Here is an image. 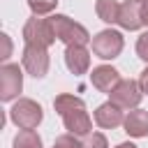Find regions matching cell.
<instances>
[{"label": "cell", "instance_id": "obj_10", "mask_svg": "<svg viewBox=\"0 0 148 148\" xmlns=\"http://www.w3.org/2000/svg\"><path fill=\"white\" fill-rule=\"evenodd\" d=\"M141 5L139 0H125L120 2V14H118V25L123 30H139L143 25L141 18Z\"/></svg>", "mask_w": 148, "mask_h": 148}, {"label": "cell", "instance_id": "obj_6", "mask_svg": "<svg viewBox=\"0 0 148 148\" xmlns=\"http://www.w3.org/2000/svg\"><path fill=\"white\" fill-rule=\"evenodd\" d=\"M21 62H23V69L35 76V79H42L46 76L49 72V51L46 46H35V44H25L23 49V56H21Z\"/></svg>", "mask_w": 148, "mask_h": 148}, {"label": "cell", "instance_id": "obj_15", "mask_svg": "<svg viewBox=\"0 0 148 148\" xmlns=\"http://www.w3.org/2000/svg\"><path fill=\"white\" fill-rule=\"evenodd\" d=\"M14 148H42V139L35 130H21L14 136Z\"/></svg>", "mask_w": 148, "mask_h": 148}, {"label": "cell", "instance_id": "obj_3", "mask_svg": "<svg viewBox=\"0 0 148 148\" xmlns=\"http://www.w3.org/2000/svg\"><path fill=\"white\" fill-rule=\"evenodd\" d=\"M9 118L16 127L21 130H35L42 118H44V111L42 106L35 102V99H28V97H21L18 102H14V106L9 109Z\"/></svg>", "mask_w": 148, "mask_h": 148}, {"label": "cell", "instance_id": "obj_12", "mask_svg": "<svg viewBox=\"0 0 148 148\" xmlns=\"http://www.w3.org/2000/svg\"><path fill=\"white\" fill-rule=\"evenodd\" d=\"M90 81H92V86H95L99 92H111V90L120 83V74H118V69H113L111 65H99V67L92 69Z\"/></svg>", "mask_w": 148, "mask_h": 148}, {"label": "cell", "instance_id": "obj_11", "mask_svg": "<svg viewBox=\"0 0 148 148\" xmlns=\"http://www.w3.org/2000/svg\"><path fill=\"white\" fill-rule=\"evenodd\" d=\"M95 123L104 130H113L118 125L125 123V116H123V109L113 102H104L95 109Z\"/></svg>", "mask_w": 148, "mask_h": 148}, {"label": "cell", "instance_id": "obj_20", "mask_svg": "<svg viewBox=\"0 0 148 148\" xmlns=\"http://www.w3.org/2000/svg\"><path fill=\"white\" fill-rule=\"evenodd\" d=\"M0 39H2V56H0V58H2V60H7V58H9V53H12V42H9V35H5V32H2V35H0Z\"/></svg>", "mask_w": 148, "mask_h": 148}, {"label": "cell", "instance_id": "obj_22", "mask_svg": "<svg viewBox=\"0 0 148 148\" xmlns=\"http://www.w3.org/2000/svg\"><path fill=\"white\" fill-rule=\"evenodd\" d=\"M141 18H143V25H148V2L141 5Z\"/></svg>", "mask_w": 148, "mask_h": 148}, {"label": "cell", "instance_id": "obj_18", "mask_svg": "<svg viewBox=\"0 0 148 148\" xmlns=\"http://www.w3.org/2000/svg\"><path fill=\"white\" fill-rule=\"evenodd\" d=\"M83 148H109V141H106L104 134L90 132V134L86 136V141H83Z\"/></svg>", "mask_w": 148, "mask_h": 148}, {"label": "cell", "instance_id": "obj_19", "mask_svg": "<svg viewBox=\"0 0 148 148\" xmlns=\"http://www.w3.org/2000/svg\"><path fill=\"white\" fill-rule=\"evenodd\" d=\"M136 56L148 62V32H143V35L136 39Z\"/></svg>", "mask_w": 148, "mask_h": 148}, {"label": "cell", "instance_id": "obj_14", "mask_svg": "<svg viewBox=\"0 0 148 148\" xmlns=\"http://www.w3.org/2000/svg\"><path fill=\"white\" fill-rule=\"evenodd\" d=\"M95 12L104 23H118V14H120V2L118 0H97L95 2Z\"/></svg>", "mask_w": 148, "mask_h": 148}, {"label": "cell", "instance_id": "obj_9", "mask_svg": "<svg viewBox=\"0 0 148 148\" xmlns=\"http://www.w3.org/2000/svg\"><path fill=\"white\" fill-rule=\"evenodd\" d=\"M65 65L72 74H86L90 67V51L83 44H72L65 49Z\"/></svg>", "mask_w": 148, "mask_h": 148}, {"label": "cell", "instance_id": "obj_7", "mask_svg": "<svg viewBox=\"0 0 148 148\" xmlns=\"http://www.w3.org/2000/svg\"><path fill=\"white\" fill-rule=\"evenodd\" d=\"M109 97L120 109H136L139 102H141V97H143V90H141L139 81H134V79H120V83L109 92Z\"/></svg>", "mask_w": 148, "mask_h": 148}, {"label": "cell", "instance_id": "obj_23", "mask_svg": "<svg viewBox=\"0 0 148 148\" xmlns=\"http://www.w3.org/2000/svg\"><path fill=\"white\" fill-rule=\"evenodd\" d=\"M116 148H136V146H134V143H130V141H125V143H118Z\"/></svg>", "mask_w": 148, "mask_h": 148}, {"label": "cell", "instance_id": "obj_24", "mask_svg": "<svg viewBox=\"0 0 148 148\" xmlns=\"http://www.w3.org/2000/svg\"><path fill=\"white\" fill-rule=\"evenodd\" d=\"M139 2H148V0H139Z\"/></svg>", "mask_w": 148, "mask_h": 148}, {"label": "cell", "instance_id": "obj_21", "mask_svg": "<svg viewBox=\"0 0 148 148\" xmlns=\"http://www.w3.org/2000/svg\"><path fill=\"white\" fill-rule=\"evenodd\" d=\"M139 86H141V90H143V95H148V67L141 72V76H139Z\"/></svg>", "mask_w": 148, "mask_h": 148}, {"label": "cell", "instance_id": "obj_13", "mask_svg": "<svg viewBox=\"0 0 148 148\" xmlns=\"http://www.w3.org/2000/svg\"><path fill=\"white\" fill-rule=\"evenodd\" d=\"M125 132L130 136H148V111L143 109H130V113L125 116V123H123Z\"/></svg>", "mask_w": 148, "mask_h": 148}, {"label": "cell", "instance_id": "obj_16", "mask_svg": "<svg viewBox=\"0 0 148 148\" xmlns=\"http://www.w3.org/2000/svg\"><path fill=\"white\" fill-rule=\"evenodd\" d=\"M28 7L35 16H44L58 7V0H28Z\"/></svg>", "mask_w": 148, "mask_h": 148}, {"label": "cell", "instance_id": "obj_17", "mask_svg": "<svg viewBox=\"0 0 148 148\" xmlns=\"http://www.w3.org/2000/svg\"><path fill=\"white\" fill-rule=\"evenodd\" d=\"M53 148H83V143L79 141V136H76V134L67 132V134H60V136H56V141H53Z\"/></svg>", "mask_w": 148, "mask_h": 148}, {"label": "cell", "instance_id": "obj_1", "mask_svg": "<svg viewBox=\"0 0 148 148\" xmlns=\"http://www.w3.org/2000/svg\"><path fill=\"white\" fill-rule=\"evenodd\" d=\"M53 109L58 111V116L65 123V130L76 134V136H88L92 130V120L86 111V102L76 95L62 92L53 99Z\"/></svg>", "mask_w": 148, "mask_h": 148}, {"label": "cell", "instance_id": "obj_5", "mask_svg": "<svg viewBox=\"0 0 148 148\" xmlns=\"http://www.w3.org/2000/svg\"><path fill=\"white\" fill-rule=\"evenodd\" d=\"M125 46V39L118 30H102L92 37V53L102 60H113L120 56Z\"/></svg>", "mask_w": 148, "mask_h": 148}, {"label": "cell", "instance_id": "obj_2", "mask_svg": "<svg viewBox=\"0 0 148 148\" xmlns=\"http://www.w3.org/2000/svg\"><path fill=\"white\" fill-rule=\"evenodd\" d=\"M51 23H53L56 37H58L65 46H72V44H83V46H86V44L90 42L88 30H86L81 23H76L74 18L65 16V14H56V16H51Z\"/></svg>", "mask_w": 148, "mask_h": 148}, {"label": "cell", "instance_id": "obj_4", "mask_svg": "<svg viewBox=\"0 0 148 148\" xmlns=\"http://www.w3.org/2000/svg\"><path fill=\"white\" fill-rule=\"evenodd\" d=\"M23 39H25V44H35V46H46L49 49L58 37H56V30H53L51 18L32 16L23 25Z\"/></svg>", "mask_w": 148, "mask_h": 148}, {"label": "cell", "instance_id": "obj_8", "mask_svg": "<svg viewBox=\"0 0 148 148\" xmlns=\"http://www.w3.org/2000/svg\"><path fill=\"white\" fill-rule=\"evenodd\" d=\"M23 88V72L18 65L14 62H5L0 67V99L2 102H9L14 97H18Z\"/></svg>", "mask_w": 148, "mask_h": 148}]
</instances>
